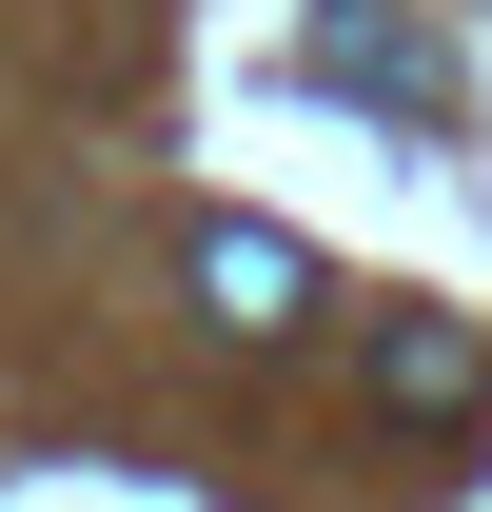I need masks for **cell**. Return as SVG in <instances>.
I'll return each instance as SVG.
<instances>
[{
    "instance_id": "obj_1",
    "label": "cell",
    "mask_w": 492,
    "mask_h": 512,
    "mask_svg": "<svg viewBox=\"0 0 492 512\" xmlns=\"http://www.w3.org/2000/svg\"><path fill=\"white\" fill-rule=\"evenodd\" d=\"M374 414H414V434H473L492 414V355L453 316H374Z\"/></svg>"
},
{
    "instance_id": "obj_2",
    "label": "cell",
    "mask_w": 492,
    "mask_h": 512,
    "mask_svg": "<svg viewBox=\"0 0 492 512\" xmlns=\"http://www.w3.org/2000/svg\"><path fill=\"white\" fill-rule=\"evenodd\" d=\"M197 296H217V335H296L315 256H296V237H256V217H217V237H197Z\"/></svg>"
},
{
    "instance_id": "obj_3",
    "label": "cell",
    "mask_w": 492,
    "mask_h": 512,
    "mask_svg": "<svg viewBox=\"0 0 492 512\" xmlns=\"http://www.w3.org/2000/svg\"><path fill=\"white\" fill-rule=\"evenodd\" d=\"M315 79H355V99H414V119L453 99V60H433L414 20H374V0H335V20H315Z\"/></svg>"
}]
</instances>
